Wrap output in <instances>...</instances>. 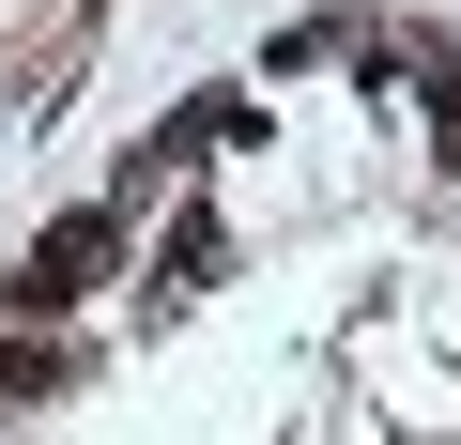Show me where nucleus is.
<instances>
[{
  "mask_svg": "<svg viewBox=\"0 0 461 445\" xmlns=\"http://www.w3.org/2000/svg\"><path fill=\"white\" fill-rule=\"evenodd\" d=\"M200 277H215V215H185V231L154 246V292H200Z\"/></svg>",
  "mask_w": 461,
  "mask_h": 445,
  "instance_id": "1",
  "label": "nucleus"
}]
</instances>
